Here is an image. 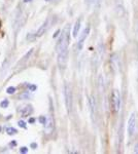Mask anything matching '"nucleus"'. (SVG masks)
Segmentation results:
<instances>
[{"instance_id": "obj_1", "label": "nucleus", "mask_w": 138, "mask_h": 154, "mask_svg": "<svg viewBox=\"0 0 138 154\" xmlns=\"http://www.w3.org/2000/svg\"><path fill=\"white\" fill-rule=\"evenodd\" d=\"M70 40L69 28L66 27L62 31L59 40L57 43V54H58V66L60 69H65L68 61V44Z\"/></svg>"}, {"instance_id": "obj_2", "label": "nucleus", "mask_w": 138, "mask_h": 154, "mask_svg": "<svg viewBox=\"0 0 138 154\" xmlns=\"http://www.w3.org/2000/svg\"><path fill=\"white\" fill-rule=\"evenodd\" d=\"M110 107H111V111L114 113H119L120 108H121V97L117 89H114L110 95Z\"/></svg>"}, {"instance_id": "obj_3", "label": "nucleus", "mask_w": 138, "mask_h": 154, "mask_svg": "<svg viewBox=\"0 0 138 154\" xmlns=\"http://www.w3.org/2000/svg\"><path fill=\"white\" fill-rule=\"evenodd\" d=\"M50 106H51V109H50V114L47 117V122L46 125H44V131H46L47 135H51V134L54 133L55 131V118H54V109L52 107V101L50 102Z\"/></svg>"}, {"instance_id": "obj_4", "label": "nucleus", "mask_w": 138, "mask_h": 154, "mask_svg": "<svg viewBox=\"0 0 138 154\" xmlns=\"http://www.w3.org/2000/svg\"><path fill=\"white\" fill-rule=\"evenodd\" d=\"M136 128H137V119H136V113L133 112L130 115L129 119H128V125H127V131H128V136L133 137L136 133Z\"/></svg>"}, {"instance_id": "obj_5", "label": "nucleus", "mask_w": 138, "mask_h": 154, "mask_svg": "<svg viewBox=\"0 0 138 154\" xmlns=\"http://www.w3.org/2000/svg\"><path fill=\"white\" fill-rule=\"evenodd\" d=\"M64 97H65V105H66L67 112L70 113V111L72 109V91H71V88L67 83L64 85Z\"/></svg>"}, {"instance_id": "obj_6", "label": "nucleus", "mask_w": 138, "mask_h": 154, "mask_svg": "<svg viewBox=\"0 0 138 154\" xmlns=\"http://www.w3.org/2000/svg\"><path fill=\"white\" fill-rule=\"evenodd\" d=\"M89 33H90V27L88 26L87 28L82 32L79 41H77V45L76 46H77V49H79V51H82V48H84L85 41H86V39H87L88 35H89Z\"/></svg>"}, {"instance_id": "obj_7", "label": "nucleus", "mask_w": 138, "mask_h": 154, "mask_svg": "<svg viewBox=\"0 0 138 154\" xmlns=\"http://www.w3.org/2000/svg\"><path fill=\"white\" fill-rule=\"evenodd\" d=\"M50 27V19H47L46 21H44V23L41 25L40 27H39V29L37 30V32L34 34V37L36 38V37H40L43 35L44 33L47 32V30L49 29Z\"/></svg>"}, {"instance_id": "obj_8", "label": "nucleus", "mask_w": 138, "mask_h": 154, "mask_svg": "<svg viewBox=\"0 0 138 154\" xmlns=\"http://www.w3.org/2000/svg\"><path fill=\"white\" fill-rule=\"evenodd\" d=\"M89 105H90V110H91V115L92 118L94 120L95 115H96V101H95L94 97H90V100H89Z\"/></svg>"}, {"instance_id": "obj_9", "label": "nucleus", "mask_w": 138, "mask_h": 154, "mask_svg": "<svg viewBox=\"0 0 138 154\" xmlns=\"http://www.w3.org/2000/svg\"><path fill=\"white\" fill-rule=\"evenodd\" d=\"M32 111H33V109H32V107L29 105V106L24 107V108L22 109L21 114H22V116H23V117H27V116H29L30 114L32 113Z\"/></svg>"}, {"instance_id": "obj_10", "label": "nucleus", "mask_w": 138, "mask_h": 154, "mask_svg": "<svg viewBox=\"0 0 138 154\" xmlns=\"http://www.w3.org/2000/svg\"><path fill=\"white\" fill-rule=\"evenodd\" d=\"M79 29H81V19H79L74 24V27H73V31H72V35L73 37H77V34L79 32Z\"/></svg>"}, {"instance_id": "obj_11", "label": "nucleus", "mask_w": 138, "mask_h": 154, "mask_svg": "<svg viewBox=\"0 0 138 154\" xmlns=\"http://www.w3.org/2000/svg\"><path fill=\"white\" fill-rule=\"evenodd\" d=\"M6 133H7V135H9V136H14V135H17L18 131L14 128H7Z\"/></svg>"}, {"instance_id": "obj_12", "label": "nucleus", "mask_w": 138, "mask_h": 154, "mask_svg": "<svg viewBox=\"0 0 138 154\" xmlns=\"http://www.w3.org/2000/svg\"><path fill=\"white\" fill-rule=\"evenodd\" d=\"M6 93L8 94V95H12V94L16 93V88H14V86H9V88H7L6 89Z\"/></svg>"}, {"instance_id": "obj_13", "label": "nucleus", "mask_w": 138, "mask_h": 154, "mask_svg": "<svg viewBox=\"0 0 138 154\" xmlns=\"http://www.w3.org/2000/svg\"><path fill=\"white\" fill-rule=\"evenodd\" d=\"M8 104H9V102H8V100H3L1 102V103H0V107H1V108H7V107H8Z\"/></svg>"}, {"instance_id": "obj_14", "label": "nucleus", "mask_w": 138, "mask_h": 154, "mask_svg": "<svg viewBox=\"0 0 138 154\" xmlns=\"http://www.w3.org/2000/svg\"><path fill=\"white\" fill-rule=\"evenodd\" d=\"M39 122L41 123V125H46V122H47V117L46 116H39Z\"/></svg>"}, {"instance_id": "obj_15", "label": "nucleus", "mask_w": 138, "mask_h": 154, "mask_svg": "<svg viewBox=\"0 0 138 154\" xmlns=\"http://www.w3.org/2000/svg\"><path fill=\"white\" fill-rule=\"evenodd\" d=\"M27 88H29V91H34L35 89L37 88V86H36V85H34V84H27Z\"/></svg>"}, {"instance_id": "obj_16", "label": "nucleus", "mask_w": 138, "mask_h": 154, "mask_svg": "<svg viewBox=\"0 0 138 154\" xmlns=\"http://www.w3.org/2000/svg\"><path fill=\"white\" fill-rule=\"evenodd\" d=\"M18 125H19V126H21L22 128H27V126H26V122L23 120H20L19 122H18Z\"/></svg>"}, {"instance_id": "obj_17", "label": "nucleus", "mask_w": 138, "mask_h": 154, "mask_svg": "<svg viewBox=\"0 0 138 154\" xmlns=\"http://www.w3.org/2000/svg\"><path fill=\"white\" fill-rule=\"evenodd\" d=\"M87 2L89 5H95L98 2V0H87Z\"/></svg>"}, {"instance_id": "obj_18", "label": "nucleus", "mask_w": 138, "mask_h": 154, "mask_svg": "<svg viewBox=\"0 0 138 154\" xmlns=\"http://www.w3.org/2000/svg\"><path fill=\"white\" fill-rule=\"evenodd\" d=\"M20 152H21V153H27V152H28V148H27V147H22L21 149H20Z\"/></svg>"}, {"instance_id": "obj_19", "label": "nucleus", "mask_w": 138, "mask_h": 154, "mask_svg": "<svg viewBox=\"0 0 138 154\" xmlns=\"http://www.w3.org/2000/svg\"><path fill=\"white\" fill-rule=\"evenodd\" d=\"M30 146H31L32 149H36L37 148V144L36 143H31V145H30Z\"/></svg>"}, {"instance_id": "obj_20", "label": "nucleus", "mask_w": 138, "mask_h": 154, "mask_svg": "<svg viewBox=\"0 0 138 154\" xmlns=\"http://www.w3.org/2000/svg\"><path fill=\"white\" fill-rule=\"evenodd\" d=\"M135 153H138V144H136V146H135V150H134Z\"/></svg>"}, {"instance_id": "obj_21", "label": "nucleus", "mask_w": 138, "mask_h": 154, "mask_svg": "<svg viewBox=\"0 0 138 154\" xmlns=\"http://www.w3.org/2000/svg\"><path fill=\"white\" fill-rule=\"evenodd\" d=\"M34 121H35V119H34V118H30V119H29V122H30V123H33Z\"/></svg>"}, {"instance_id": "obj_22", "label": "nucleus", "mask_w": 138, "mask_h": 154, "mask_svg": "<svg viewBox=\"0 0 138 154\" xmlns=\"http://www.w3.org/2000/svg\"><path fill=\"white\" fill-rule=\"evenodd\" d=\"M47 2H52V1H55V0H46Z\"/></svg>"}, {"instance_id": "obj_23", "label": "nucleus", "mask_w": 138, "mask_h": 154, "mask_svg": "<svg viewBox=\"0 0 138 154\" xmlns=\"http://www.w3.org/2000/svg\"><path fill=\"white\" fill-rule=\"evenodd\" d=\"M30 1H32V0H24V2H30Z\"/></svg>"}, {"instance_id": "obj_24", "label": "nucleus", "mask_w": 138, "mask_h": 154, "mask_svg": "<svg viewBox=\"0 0 138 154\" xmlns=\"http://www.w3.org/2000/svg\"><path fill=\"white\" fill-rule=\"evenodd\" d=\"M0 131H1V128H0Z\"/></svg>"}]
</instances>
